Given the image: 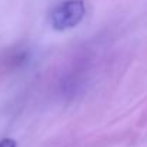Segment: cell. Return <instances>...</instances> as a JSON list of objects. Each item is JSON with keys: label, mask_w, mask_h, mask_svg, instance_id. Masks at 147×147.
I'll list each match as a JSON object with an SVG mask.
<instances>
[{"label": "cell", "mask_w": 147, "mask_h": 147, "mask_svg": "<svg viewBox=\"0 0 147 147\" xmlns=\"http://www.w3.org/2000/svg\"><path fill=\"white\" fill-rule=\"evenodd\" d=\"M86 6L83 0H66L57 4L50 13V24L54 30L63 32L73 29L83 20Z\"/></svg>", "instance_id": "obj_1"}, {"label": "cell", "mask_w": 147, "mask_h": 147, "mask_svg": "<svg viewBox=\"0 0 147 147\" xmlns=\"http://www.w3.org/2000/svg\"><path fill=\"white\" fill-rule=\"evenodd\" d=\"M0 147H17V142L14 139L7 137V139L0 140Z\"/></svg>", "instance_id": "obj_2"}]
</instances>
